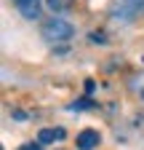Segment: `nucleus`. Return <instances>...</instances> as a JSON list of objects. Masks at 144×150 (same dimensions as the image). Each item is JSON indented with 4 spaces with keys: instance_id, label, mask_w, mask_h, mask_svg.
<instances>
[{
    "instance_id": "5",
    "label": "nucleus",
    "mask_w": 144,
    "mask_h": 150,
    "mask_svg": "<svg viewBox=\"0 0 144 150\" xmlns=\"http://www.w3.org/2000/svg\"><path fill=\"white\" fill-rule=\"evenodd\" d=\"M45 3H48L51 11H56V13H59V11H67L72 3H75V0H45Z\"/></svg>"
},
{
    "instance_id": "1",
    "label": "nucleus",
    "mask_w": 144,
    "mask_h": 150,
    "mask_svg": "<svg viewBox=\"0 0 144 150\" xmlns=\"http://www.w3.org/2000/svg\"><path fill=\"white\" fill-rule=\"evenodd\" d=\"M40 35L48 43H64V40H69V38L75 35V27L69 22H64V19H59V16H51L48 22H43Z\"/></svg>"
},
{
    "instance_id": "4",
    "label": "nucleus",
    "mask_w": 144,
    "mask_h": 150,
    "mask_svg": "<svg viewBox=\"0 0 144 150\" xmlns=\"http://www.w3.org/2000/svg\"><path fill=\"white\" fill-rule=\"evenodd\" d=\"M38 139H40L43 145H48V142H56V139H64V129H62V126H51V129H43L40 134H38Z\"/></svg>"
},
{
    "instance_id": "2",
    "label": "nucleus",
    "mask_w": 144,
    "mask_h": 150,
    "mask_svg": "<svg viewBox=\"0 0 144 150\" xmlns=\"http://www.w3.org/2000/svg\"><path fill=\"white\" fill-rule=\"evenodd\" d=\"M99 142H101V134H99L96 129H83L80 134H78V147L80 150H94Z\"/></svg>"
},
{
    "instance_id": "3",
    "label": "nucleus",
    "mask_w": 144,
    "mask_h": 150,
    "mask_svg": "<svg viewBox=\"0 0 144 150\" xmlns=\"http://www.w3.org/2000/svg\"><path fill=\"white\" fill-rule=\"evenodd\" d=\"M16 8L24 19H38L40 16V0H16Z\"/></svg>"
},
{
    "instance_id": "7",
    "label": "nucleus",
    "mask_w": 144,
    "mask_h": 150,
    "mask_svg": "<svg viewBox=\"0 0 144 150\" xmlns=\"http://www.w3.org/2000/svg\"><path fill=\"white\" fill-rule=\"evenodd\" d=\"M85 107H91V102H75V105H69V110H85Z\"/></svg>"
},
{
    "instance_id": "6",
    "label": "nucleus",
    "mask_w": 144,
    "mask_h": 150,
    "mask_svg": "<svg viewBox=\"0 0 144 150\" xmlns=\"http://www.w3.org/2000/svg\"><path fill=\"white\" fill-rule=\"evenodd\" d=\"M16 150H43V142L38 139V142H27V145H22V147H16Z\"/></svg>"
},
{
    "instance_id": "8",
    "label": "nucleus",
    "mask_w": 144,
    "mask_h": 150,
    "mask_svg": "<svg viewBox=\"0 0 144 150\" xmlns=\"http://www.w3.org/2000/svg\"><path fill=\"white\" fill-rule=\"evenodd\" d=\"M91 40H94V43H101V40H104V38H101L99 32H91Z\"/></svg>"
}]
</instances>
